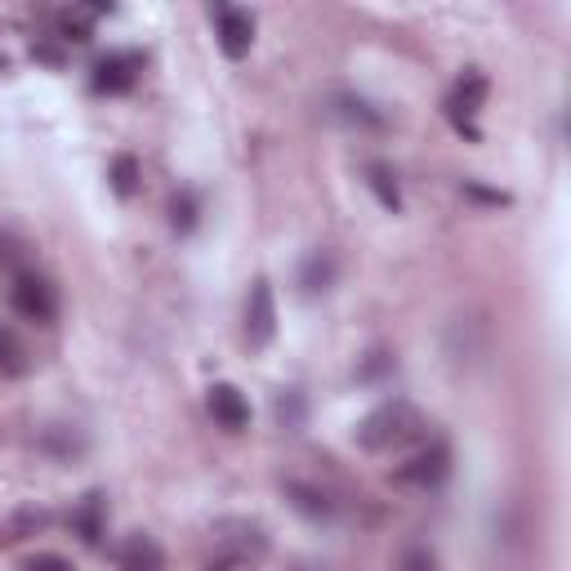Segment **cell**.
Segmentation results:
<instances>
[{
	"label": "cell",
	"mask_w": 571,
	"mask_h": 571,
	"mask_svg": "<svg viewBox=\"0 0 571 571\" xmlns=\"http://www.w3.org/2000/svg\"><path fill=\"white\" fill-rule=\"evenodd\" d=\"M425 420L420 411H415L411 402H385L379 411H371L362 429H358V442L366 451H393V446H406L411 438H420Z\"/></svg>",
	"instance_id": "1"
},
{
	"label": "cell",
	"mask_w": 571,
	"mask_h": 571,
	"mask_svg": "<svg viewBox=\"0 0 571 571\" xmlns=\"http://www.w3.org/2000/svg\"><path fill=\"white\" fill-rule=\"evenodd\" d=\"M14 313H23L27 322H54L59 317V295L46 277H36V273H18L14 277Z\"/></svg>",
	"instance_id": "2"
},
{
	"label": "cell",
	"mask_w": 571,
	"mask_h": 571,
	"mask_svg": "<svg viewBox=\"0 0 571 571\" xmlns=\"http://www.w3.org/2000/svg\"><path fill=\"white\" fill-rule=\"evenodd\" d=\"M215 541H219V554L228 558H242V562H255L263 549H269V536H263L259 522H246V518H223L215 527Z\"/></svg>",
	"instance_id": "3"
},
{
	"label": "cell",
	"mask_w": 571,
	"mask_h": 571,
	"mask_svg": "<svg viewBox=\"0 0 571 571\" xmlns=\"http://www.w3.org/2000/svg\"><path fill=\"white\" fill-rule=\"evenodd\" d=\"M210 18H215L219 50H223L228 59H246L250 46H255V18H250L246 10H233V5H215Z\"/></svg>",
	"instance_id": "4"
},
{
	"label": "cell",
	"mask_w": 571,
	"mask_h": 571,
	"mask_svg": "<svg viewBox=\"0 0 571 571\" xmlns=\"http://www.w3.org/2000/svg\"><path fill=\"white\" fill-rule=\"evenodd\" d=\"M446 473H451V446L446 442H433L425 451H415L411 460L398 469V482L402 486H438Z\"/></svg>",
	"instance_id": "5"
},
{
	"label": "cell",
	"mask_w": 571,
	"mask_h": 571,
	"mask_svg": "<svg viewBox=\"0 0 571 571\" xmlns=\"http://www.w3.org/2000/svg\"><path fill=\"white\" fill-rule=\"evenodd\" d=\"M277 335V309H273V286L259 282L250 290V309H246V339L255 349H263Z\"/></svg>",
	"instance_id": "6"
},
{
	"label": "cell",
	"mask_w": 571,
	"mask_h": 571,
	"mask_svg": "<svg viewBox=\"0 0 571 571\" xmlns=\"http://www.w3.org/2000/svg\"><path fill=\"white\" fill-rule=\"evenodd\" d=\"M139 54H107L99 67H94V90L99 94H126V90H134V81H139Z\"/></svg>",
	"instance_id": "7"
},
{
	"label": "cell",
	"mask_w": 571,
	"mask_h": 571,
	"mask_svg": "<svg viewBox=\"0 0 571 571\" xmlns=\"http://www.w3.org/2000/svg\"><path fill=\"white\" fill-rule=\"evenodd\" d=\"M210 415L228 429V433H237V429H246L250 425V406H246V398L233 389V385H215L210 389Z\"/></svg>",
	"instance_id": "8"
},
{
	"label": "cell",
	"mask_w": 571,
	"mask_h": 571,
	"mask_svg": "<svg viewBox=\"0 0 571 571\" xmlns=\"http://www.w3.org/2000/svg\"><path fill=\"white\" fill-rule=\"evenodd\" d=\"M117 567L121 571H161L166 567V554L152 536H126L117 545Z\"/></svg>",
	"instance_id": "9"
},
{
	"label": "cell",
	"mask_w": 571,
	"mask_h": 571,
	"mask_svg": "<svg viewBox=\"0 0 571 571\" xmlns=\"http://www.w3.org/2000/svg\"><path fill=\"white\" fill-rule=\"evenodd\" d=\"M0 375H5V379L27 375V345L10 326H0Z\"/></svg>",
	"instance_id": "10"
},
{
	"label": "cell",
	"mask_w": 571,
	"mask_h": 571,
	"mask_svg": "<svg viewBox=\"0 0 571 571\" xmlns=\"http://www.w3.org/2000/svg\"><path fill=\"white\" fill-rule=\"evenodd\" d=\"M76 531H81L86 545H99L103 541V496H86L81 514H76Z\"/></svg>",
	"instance_id": "11"
},
{
	"label": "cell",
	"mask_w": 571,
	"mask_h": 571,
	"mask_svg": "<svg viewBox=\"0 0 571 571\" xmlns=\"http://www.w3.org/2000/svg\"><path fill=\"white\" fill-rule=\"evenodd\" d=\"M366 183H371V193L379 197V206L385 210H402V193H398V183L385 166H366Z\"/></svg>",
	"instance_id": "12"
},
{
	"label": "cell",
	"mask_w": 571,
	"mask_h": 571,
	"mask_svg": "<svg viewBox=\"0 0 571 571\" xmlns=\"http://www.w3.org/2000/svg\"><path fill=\"white\" fill-rule=\"evenodd\" d=\"M286 491H290V496H295V505H299L303 514H313V518L330 514V501L322 496V491H313V486H303V482H290Z\"/></svg>",
	"instance_id": "13"
},
{
	"label": "cell",
	"mask_w": 571,
	"mask_h": 571,
	"mask_svg": "<svg viewBox=\"0 0 571 571\" xmlns=\"http://www.w3.org/2000/svg\"><path fill=\"white\" fill-rule=\"evenodd\" d=\"M50 522V514L46 509H18L14 514V527H10V541H27V536H36Z\"/></svg>",
	"instance_id": "14"
},
{
	"label": "cell",
	"mask_w": 571,
	"mask_h": 571,
	"mask_svg": "<svg viewBox=\"0 0 571 571\" xmlns=\"http://www.w3.org/2000/svg\"><path fill=\"white\" fill-rule=\"evenodd\" d=\"M112 187H117L121 197H130L134 187H139V161L134 157H117V161H112Z\"/></svg>",
	"instance_id": "15"
},
{
	"label": "cell",
	"mask_w": 571,
	"mask_h": 571,
	"mask_svg": "<svg viewBox=\"0 0 571 571\" xmlns=\"http://www.w3.org/2000/svg\"><path fill=\"white\" fill-rule=\"evenodd\" d=\"M330 273H335V263L326 255H313L309 269H303V286H309V290H326L330 286Z\"/></svg>",
	"instance_id": "16"
},
{
	"label": "cell",
	"mask_w": 571,
	"mask_h": 571,
	"mask_svg": "<svg viewBox=\"0 0 571 571\" xmlns=\"http://www.w3.org/2000/svg\"><path fill=\"white\" fill-rule=\"evenodd\" d=\"M398 571H438V562H433V554H429L425 545H411V549L398 558Z\"/></svg>",
	"instance_id": "17"
},
{
	"label": "cell",
	"mask_w": 571,
	"mask_h": 571,
	"mask_svg": "<svg viewBox=\"0 0 571 571\" xmlns=\"http://www.w3.org/2000/svg\"><path fill=\"white\" fill-rule=\"evenodd\" d=\"M27 571H72V562L59 558V554H36V558L27 562Z\"/></svg>",
	"instance_id": "18"
},
{
	"label": "cell",
	"mask_w": 571,
	"mask_h": 571,
	"mask_svg": "<svg viewBox=\"0 0 571 571\" xmlns=\"http://www.w3.org/2000/svg\"><path fill=\"white\" fill-rule=\"evenodd\" d=\"M174 223H183V228H187V223H193V202H183V206L174 202Z\"/></svg>",
	"instance_id": "19"
}]
</instances>
